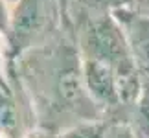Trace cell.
Here are the masks:
<instances>
[{
  "label": "cell",
  "instance_id": "cell-1",
  "mask_svg": "<svg viewBox=\"0 0 149 138\" xmlns=\"http://www.w3.org/2000/svg\"><path fill=\"white\" fill-rule=\"evenodd\" d=\"M9 74L24 87L39 127L61 133L83 122L103 120L85 89L76 39H68L65 33L17 59Z\"/></svg>",
  "mask_w": 149,
  "mask_h": 138
},
{
  "label": "cell",
  "instance_id": "cell-2",
  "mask_svg": "<svg viewBox=\"0 0 149 138\" xmlns=\"http://www.w3.org/2000/svg\"><path fill=\"white\" fill-rule=\"evenodd\" d=\"M70 22L74 24V39L79 55L83 59L100 61L118 74L123 105L129 107L138 98L144 77L133 61L125 33L116 17L111 13L81 15Z\"/></svg>",
  "mask_w": 149,
  "mask_h": 138
},
{
  "label": "cell",
  "instance_id": "cell-3",
  "mask_svg": "<svg viewBox=\"0 0 149 138\" xmlns=\"http://www.w3.org/2000/svg\"><path fill=\"white\" fill-rule=\"evenodd\" d=\"M65 19L61 0H17L6 35L9 66L28 52L42 48L65 33Z\"/></svg>",
  "mask_w": 149,
  "mask_h": 138
},
{
  "label": "cell",
  "instance_id": "cell-4",
  "mask_svg": "<svg viewBox=\"0 0 149 138\" xmlns=\"http://www.w3.org/2000/svg\"><path fill=\"white\" fill-rule=\"evenodd\" d=\"M11 85H0V135L6 138H26L39 127L37 114L24 87L13 74Z\"/></svg>",
  "mask_w": 149,
  "mask_h": 138
},
{
  "label": "cell",
  "instance_id": "cell-5",
  "mask_svg": "<svg viewBox=\"0 0 149 138\" xmlns=\"http://www.w3.org/2000/svg\"><path fill=\"white\" fill-rule=\"evenodd\" d=\"M127 39L131 55L142 77H149V19L133 9L114 13Z\"/></svg>",
  "mask_w": 149,
  "mask_h": 138
},
{
  "label": "cell",
  "instance_id": "cell-6",
  "mask_svg": "<svg viewBox=\"0 0 149 138\" xmlns=\"http://www.w3.org/2000/svg\"><path fill=\"white\" fill-rule=\"evenodd\" d=\"M122 122L131 127L134 138H149V77H144L142 81L138 98L129 107H125Z\"/></svg>",
  "mask_w": 149,
  "mask_h": 138
},
{
  "label": "cell",
  "instance_id": "cell-7",
  "mask_svg": "<svg viewBox=\"0 0 149 138\" xmlns=\"http://www.w3.org/2000/svg\"><path fill=\"white\" fill-rule=\"evenodd\" d=\"M136 0H68L66 17L68 22L81 15H100V13H118L134 8Z\"/></svg>",
  "mask_w": 149,
  "mask_h": 138
},
{
  "label": "cell",
  "instance_id": "cell-8",
  "mask_svg": "<svg viewBox=\"0 0 149 138\" xmlns=\"http://www.w3.org/2000/svg\"><path fill=\"white\" fill-rule=\"evenodd\" d=\"M107 122L105 120H94V122H83L72 125L61 133H57L59 138H105Z\"/></svg>",
  "mask_w": 149,
  "mask_h": 138
},
{
  "label": "cell",
  "instance_id": "cell-9",
  "mask_svg": "<svg viewBox=\"0 0 149 138\" xmlns=\"http://www.w3.org/2000/svg\"><path fill=\"white\" fill-rule=\"evenodd\" d=\"M0 85H11L9 81V61H8V46L6 37L0 33Z\"/></svg>",
  "mask_w": 149,
  "mask_h": 138
},
{
  "label": "cell",
  "instance_id": "cell-10",
  "mask_svg": "<svg viewBox=\"0 0 149 138\" xmlns=\"http://www.w3.org/2000/svg\"><path fill=\"white\" fill-rule=\"evenodd\" d=\"M105 138H134V135L125 122H107Z\"/></svg>",
  "mask_w": 149,
  "mask_h": 138
},
{
  "label": "cell",
  "instance_id": "cell-11",
  "mask_svg": "<svg viewBox=\"0 0 149 138\" xmlns=\"http://www.w3.org/2000/svg\"><path fill=\"white\" fill-rule=\"evenodd\" d=\"M11 8L13 2L11 0H0V33L6 37L9 30V20H11Z\"/></svg>",
  "mask_w": 149,
  "mask_h": 138
},
{
  "label": "cell",
  "instance_id": "cell-12",
  "mask_svg": "<svg viewBox=\"0 0 149 138\" xmlns=\"http://www.w3.org/2000/svg\"><path fill=\"white\" fill-rule=\"evenodd\" d=\"M26 138H59V136H57V133H54V131H48V129L37 127V129H33Z\"/></svg>",
  "mask_w": 149,
  "mask_h": 138
},
{
  "label": "cell",
  "instance_id": "cell-13",
  "mask_svg": "<svg viewBox=\"0 0 149 138\" xmlns=\"http://www.w3.org/2000/svg\"><path fill=\"white\" fill-rule=\"evenodd\" d=\"M133 11H136L138 15H144L149 19V0H136Z\"/></svg>",
  "mask_w": 149,
  "mask_h": 138
},
{
  "label": "cell",
  "instance_id": "cell-14",
  "mask_svg": "<svg viewBox=\"0 0 149 138\" xmlns=\"http://www.w3.org/2000/svg\"><path fill=\"white\" fill-rule=\"evenodd\" d=\"M61 2H63V8H65V13H66V8H68V0H61ZM66 19H68V17H66Z\"/></svg>",
  "mask_w": 149,
  "mask_h": 138
},
{
  "label": "cell",
  "instance_id": "cell-15",
  "mask_svg": "<svg viewBox=\"0 0 149 138\" xmlns=\"http://www.w3.org/2000/svg\"><path fill=\"white\" fill-rule=\"evenodd\" d=\"M0 138H6V136H2V135H0Z\"/></svg>",
  "mask_w": 149,
  "mask_h": 138
}]
</instances>
